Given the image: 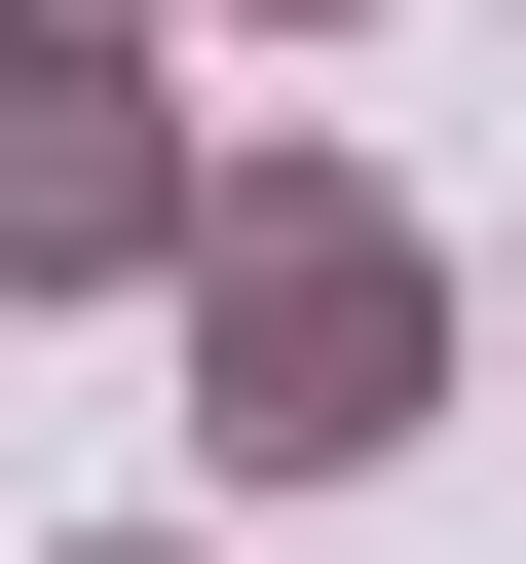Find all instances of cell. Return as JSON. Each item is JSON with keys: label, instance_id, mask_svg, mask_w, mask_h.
<instances>
[{"label": "cell", "instance_id": "3", "mask_svg": "<svg viewBox=\"0 0 526 564\" xmlns=\"http://www.w3.org/2000/svg\"><path fill=\"white\" fill-rule=\"evenodd\" d=\"M0 39H151V0H0Z\"/></svg>", "mask_w": 526, "mask_h": 564}, {"label": "cell", "instance_id": "1", "mask_svg": "<svg viewBox=\"0 0 526 564\" xmlns=\"http://www.w3.org/2000/svg\"><path fill=\"white\" fill-rule=\"evenodd\" d=\"M451 377H489V263L376 151H226V226H188V452L226 489H376V452H451Z\"/></svg>", "mask_w": 526, "mask_h": 564}, {"label": "cell", "instance_id": "4", "mask_svg": "<svg viewBox=\"0 0 526 564\" xmlns=\"http://www.w3.org/2000/svg\"><path fill=\"white\" fill-rule=\"evenodd\" d=\"M226 39H376V0H226Z\"/></svg>", "mask_w": 526, "mask_h": 564}, {"label": "cell", "instance_id": "6", "mask_svg": "<svg viewBox=\"0 0 526 564\" xmlns=\"http://www.w3.org/2000/svg\"><path fill=\"white\" fill-rule=\"evenodd\" d=\"M76 564H188V527H76Z\"/></svg>", "mask_w": 526, "mask_h": 564}, {"label": "cell", "instance_id": "5", "mask_svg": "<svg viewBox=\"0 0 526 564\" xmlns=\"http://www.w3.org/2000/svg\"><path fill=\"white\" fill-rule=\"evenodd\" d=\"M489 377H526V263H489Z\"/></svg>", "mask_w": 526, "mask_h": 564}, {"label": "cell", "instance_id": "2", "mask_svg": "<svg viewBox=\"0 0 526 564\" xmlns=\"http://www.w3.org/2000/svg\"><path fill=\"white\" fill-rule=\"evenodd\" d=\"M226 151L151 113V39H0V302H188Z\"/></svg>", "mask_w": 526, "mask_h": 564}]
</instances>
